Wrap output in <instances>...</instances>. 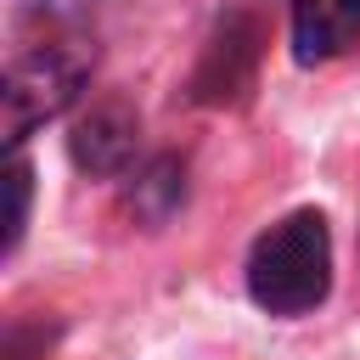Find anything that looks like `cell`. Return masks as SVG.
Returning a JSON list of instances; mask_svg holds the SVG:
<instances>
[{
    "label": "cell",
    "mask_w": 360,
    "mask_h": 360,
    "mask_svg": "<svg viewBox=\"0 0 360 360\" xmlns=\"http://www.w3.org/2000/svg\"><path fill=\"white\" fill-rule=\"evenodd\" d=\"M332 292V231L321 208H292L248 253V298L264 315H309Z\"/></svg>",
    "instance_id": "1"
},
{
    "label": "cell",
    "mask_w": 360,
    "mask_h": 360,
    "mask_svg": "<svg viewBox=\"0 0 360 360\" xmlns=\"http://www.w3.org/2000/svg\"><path fill=\"white\" fill-rule=\"evenodd\" d=\"M90 68H96V45H84L79 34L51 28L39 39H17L6 62V146L22 152V141L39 124L62 118L79 101Z\"/></svg>",
    "instance_id": "2"
},
{
    "label": "cell",
    "mask_w": 360,
    "mask_h": 360,
    "mask_svg": "<svg viewBox=\"0 0 360 360\" xmlns=\"http://www.w3.org/2000/svg\"><path fill=\"white\" fill-rule=\"evenodd\" d=\"M253 68H259V22L248 11L219 17V28L202 45V62L191 73V101L202 107H236L253 90Z\"/></svg>",
    "instance_id": "3"
},
{
    "label": "cell",
    "mask_w": 360,
    "mask_h": 360,
    "mask_svg": "<svg viewBox=\"0 0 360 360\" xmlns=\"http://www.w3.org/2000/svg\"><path fill=\"white\" fill-rule=\"evenodd\" d=\"M135 152H141V118L124 107V101H96L84 118H73V129H68V158L84 169V174H96V180H112V174H124L129 163H135Z\"/></svg>",
    "instance_id": "4"
},
{
    "label": "cell",
    "mask_w": 360,
    "mask_h": 360,
    "mask_svg": "<svg viewBox=\"0 0 360 360\" xmlns=\"http://www.w3.org/2000/svg\"><path fill=\"white\" fill-rule=\"evenodd\" d=\"M292 17V62L321 68L360 45V0H287Z\"/></svg>",
    "instance_id": "5"
},
{
    "label": "cell",
    "mask_w": 360,
    "mask_h": 360,
    "mask_svg": "<svg viewBox=\"0 0 360 360\" xmlns=\"http://www.w3.org/2000/svg\"><path fill=\"white\" fill-rule=\"evenodd\" d=\"M28 197H34V169H28L22 152H11V163H6V236H0L6 259L17 253V242L28 231Z\"/></svg>",
    "instance_id": "6"
},
{
    "label": "cell",
    "mask_w": 360,
    "mask_h": 360,
    "mask_svg": "<svg viewBox=\"0 0 360 360\" xmlns=\"http://www.w3.org/2000/svg\"><path fill=\"white\" fill-rule=\"evenodd\" d=\"M146 197H158V219H169V208L186 197V174H180V163H174V158H158V163L129 186V202H135V208H141Z\"/></svg>",
    "instance_id": "7"
}]
</instances>
